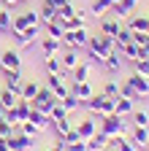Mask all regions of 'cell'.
<instances>
[{
  "instance_id": "obj_1",
  "label": "cell",
  "mask_w": 149,
  "mask_h": 151,
  "mask_svg": "<svg viewBox=\"0 0 149 151\" xmlns=\"http://www.w3.org/2000/svg\"><path fill=\"white\" fill-rule=\"evenodd\" d=\"M87 43H89V30L87 27H76V30L63 32V46L65 49H87Z\"/></svg>"
},
{
  "instance_id": "obj_2",
  "label": "cell",
  "mask_w": 149,
  "mask_h": 151,
  "mask_svg": "<svg viewBox=\"0 0 149 151\" xmlns=\"http://www.w3.org/2000/svg\"><path fill=\"white\" fill-rule=\"evenodd\" d=\"M100 132H106L108 138H114V135H122V132H125V116H119V113L103 116V119H100Z\"/></svg>"
},
{
  "instance_id": "obj_3",
  "label": "cell",
  "mask_w": 149,
  "mask_h": 151,
  "mask_svg": "<svg viewBox=\"0 0 149 151\" xmlns=\"http://www.w3.org/2000/svg\"><path fill=\"white\" fill-rule=\"evenodd\" d=\"M38 38H41V27L38 24H30L22 32H14V43L19 46V49H27V46H33L35 41H38Z\"/></svg>"
},
{
  "instance_id": "obj_4",
  "label": "cell",
  "mask_w": 149,
  "mask_h": 151,
  "mask_svg": "<svg viewBox=\"0 0 149 151\" xmlns=\"http://www.w3.org/2000/svg\"><path fill=\"white\" fill-rule=\"evenodd\" d=\"M30 103H33V108H35V111L49 113V111H52V105L57 103V97L52 94V89H49V86H41V89H38V94H35Z\"/></svg>"
},
{
  "instance_id": "obj_5",
  "label": "cell",
  "mask_w": 149,
  "mask_h": 151,
  "mask_svg": "<svg viewBox=\"0 0 149 151\" xmlns=\"http://www.w3.org/2000/svg\"><path fill=\"white\" fill-rule=\"evenodd\" d=\"M38 14L35 11H25V14H16V16H11V35L14 32H22L25 27H30V24H38Z\"/></svg>"
},
{
  "instance_id": "obj_6",
  "label": "cell",
  "mask_w": 149,
  "mask_h": 151,
  "mask_svg": "<svg viewBox=\"0 0 149 151\" xmlns=\"http://www.w3.org/2000/svg\"><path fill=\"white\" fill-rule=\"evenodd\" d=\"M0 68L3 70H22V57L16 49H6L0 54Z\"/></svg>"
},
{
  "instance_id": "obj_7",
  "label": "cell",
  "mask_w": 149,
  "mask_h": 151,
  "mask_svg": "<svg viewBox=\"0 0 149 151\" xmlns=\"http://www.w3.org/2000/svg\"><path fill=\"white\" fill-rule=\"evenodd\" d=\"M98 122H100V116H98V119H95V116H89V119L76 122V132H79V138H81V140H89V138L98 132Z\"/></svg>"
},
{
  "instance_id": "obj_8",
  "label": "cell",
  "mask_w": 149,
  "mask_h": 151,
  "mask_svg": "<svg viewBox=\"0 0 149 151\" xmlns=\"http://www.w3.org/2000/svg\"><path fill=\"white\" fill-rule=\"evenodd\" d=\"M8 143H11V148H14V151H30V148H33V143H35V138L25 135V132H19V129L14 127V135L8 138Z\"/></svg>"
},
{
  "instance_id": "obj_9",
  "label": "cell",
  "mask_w": 149,
  "mask_h": 151,
  "mask_svg": "<svg viewBox=\"0 0 149 151\" xmlns=\"http://www.w3.org/2000/svg\"><path fill=\"white\" fill-rule=\"evenodd\" d=\"M46 86L52 89V94H54L57 100H63L65 94L71 92V86L65 84V78H63V76H46Z\"/></svg>"
},
{
  "instance_id": "obj_10",
  "label": "cell",
  "mask_w": 149,
  "mask_h": 151,
  "mask_svg": "<svg viewBox=\"0 0 149 151\" xmlns=\"http://www.w3.org/2000/svg\"><path fill=\"white\" fill-rule=\"evenodd\" d=\"M3 86L6 89H11V92H16V94H19V89H22V70H3Z\"/></svg>"
},
{
  "instance_id": "obj_11",
  "label": "cell",
  "mask_w": 149,
  "mask_h": 151,
  "mask_svg": "<svg viewBox=\"0 0 149 151\" xmlns=\"http://www.w3.org/2000/svg\"><path fill=\"white\" fill-rule=\"evenodd\" d=\"M35 129H38V132H44V129H49L52 127V119H49V113H44V111H30V119H27Z\"/></svg>"
},
{
  "instance_id": "obj_12",
  "label": "cell",
  "mask_w": 149,
  "mask_h": 151,
  "mask_svg": "<svg viewBox=\"0 0 149 151\" xmlns=\"http://www.w3.org/2000/svg\"><path fill=\"white\" fill-rule=\"evenodd\" d=\"M71 92L79 97V103H87L92 94H95V89L89 86V81H73V84H71Z\"/></svg>"
},
{
  "instance_id": "obj_13",
  "label": "cell",
  "mask_w": 149,
  "mask_h": 151,
  "mask_svg": "<svg viewBox=\"0 0 149 151\" xmlns=\"http://www.w3.org/2000/svg\"><path fill=\"white\" fill-rule=\"evenodd\" d=\"M130 143L141 151L149 143V127H133V132H130Z\"/></svg>"
},
{
  "instance_id": "obj_14",
  "label": "cell",
  "mask_w": 149,
  "mask_h": 151,
  "mask_svg": "<svg viewBox=\"0 0 149 151\" xmlns=\"http://www.w3.org/2000/svg\"><path fill=\"white\" fill-rule=\"evenodd\" d=\"M100 32L117 38V32H119V19H114L111 14H108V16H100Z\"/></svg>"
},
{
  "instance_id": "obj_15",
  "label": "cell",
  "mask_w": 149,
  "mask_h": 151,
  "mask_svg": "<svg viewBox=\"0 0 149 151\" xmlns=\"http://www.w3.org/2000/svg\"><path fill=\"white\" fill-rule=\"evenodd\" d=\"M60 46H63V41H60V38H52V35H44V41H41V51H44V57L57 54Z\"/></svg>"
},
{
  "instance_id": "obj_16",
  "label": "cell",
  "mask_w": 149,
  "mask_h": 151,
  "mask_svg": "<svg viewBox=\"0 0 149 151\" xmlns=\"http://www.w3.org/2000/svg\"><path fill=\"white\" fill-rule=\"evenodd\" d=\"M127 81L136 86V92L141 94V97H149V78H146V76H141V73H133Z\"/></svg>"
},
{
  "instance_id": "obj_17",
  "label": "cell",
  "mask_w": 149,
  "mask_h": 151,
  "mask_svg": "<svg viewBox=\"0 0 149 151\" xmlns=\"http://www.w3.org/2000/svg\"><path fill=\"white\" fill-rule=\"evenodd\" d=\"M38 89H41V84H38V81H35V78H27V81H22L19 97H22V100H33L35 94H38Z\"/></svg>"
},
{
  "instance_id": "obj_18",
  "label": "cell",
  "mask_w": 149,
  "mask_h": 151,
  "mask_svg": "<svg viewBox=\"0 0 149 151\" xmlns=\"http://www.w3.org/2000/svg\"><path fill=\"white\" fill-rule=\"evenodd\" d=\"M106 146H108V135H106V132H100V129L87 140V151H103Z\"/></svg>"
},
{
  "instance_id": "obj_19",
  "label": "cell",
  "mask_w": 149,
  "mask_h": 151,
  "mask_svg": "<svg viewBox=\"0 0 149 151\" xmlns=\"http://www.w3.org/2000/svg\"><path fill=\"white\" fill-rule=\"evenodd\" d=\"M60 62H63V70H73L81 60H79V49H65V54L60 57Z\"/></svg>"
},
{
  "instance_id": "obj_20",
  "label": "cell",
  "mask_w": 149,
  "mask_h": 151,
  "mask_svg": "<svg viewBox=\"0 0 149 151\" xmlns=\"http://www.w3.org/2000/svg\"><path fill=\"white\" fill-rule=\"evenodd\" d=\"M103 68H106L108 73H119V68H122V51H119V49L111 51L106 60H103Z\"/></svg>"
},
{
  "instance_id": "obj_21",
  "label": "cell",
  "mask_w": 149,
  "mask_h": 151,
  "mask_svg": "<svg viewBox=\"0 0 149 151\" xmlns=\"http://www.w3.org/2000/svg\"><path fill=\"white\" fill-rule=\"evenodd\" d=\"M127 27L133 30V32H146L149 16H146V14H141V16H133V14H130V16H127Z\"/></svg>"
},
{
  "instance_id": "obj_22",
  "label": "cell",
  "mask_w": 149,
  "mask_h": 151,
  "mask_svg": "<svg viewBox=\"0 0 149 151\" xmlns=\"http://www.w3.org/2000/svg\"><path fill=\"white\" fill-rule=\"evenodd\" d=\"M16 100H19V94H16V92H11V89H0V108H3V111H11L14 105H16Z\"/></svg>"
},
{
  "instance_id": "obj_23",
  "label": "cell",
  "mask_w": 149,
  "mask_h": 151,
  "mask_svg": "<svg viewBox=\"0 0 149 151\" xmlns=\"http://www.w3.org/2000/svg\"><path fill=\"white\" fill-rule=\"evenodd\" d=\"M133 108H136V103L119 94V97H117V108H114V113H119V116H125V119H127L130 113H133Z\"/></svg>"
},
{
  "instance_id": "obj_24",
  "label": "cell",
  "mask_w": 149,
  "mask_h": 151,
  "mask_svg": "<svg viewBox=\"0 0 149 151\" xmlns=\"http://www.w3.org/2000/svg\"><path fill=\"white\" fill-rule=\"evenodd\" d=\"M52 124H54V132H57V138H60V140L68 135L73 127H76V122H73L71 116H68V119H60V122H52Z\"/></svg>"
},
{
  "instance_id": "obj_25",
  "label": "cell",
  "mask_w": 149,
  "mask_h": 151,
  "mask_svg": "<svg viewBox=\"0 0 149 151\" xmlns=\"http://www.w3.org/2000/svg\"><path fill=\"white\" fill-rule=\"evenodd\" d=\"M44 65H46V73H49V76H60V73H63V62H60L57 54L44 57Z\"/></svg>"
},
{
  "instance_id": "obj_26",
  "label": "cell",
  "mask_w": 149,
  "mask_h": 151,
  "mask_svg": "<svg viewBox=\"0 0 149 151\" xmlns=\"http://www.w3.org/2000/svg\"><path fill=\"white\" fill-rule=\"evenodd\" d=\"M38 16L44 19V22H52V19H57V6H54L52 0H44V3H41V11H38Z\"/></svg>"
},
{
  "instance_id": "obj_27",
  "label": "cell",
  "mask_w": 149,
  "mask_h": 151,
  "mask_svg": "<svg viewBox=\"0 0 149 151\" xmlns=\"http://www.w3.org/2000/svg\"><path fill=\"white\" fill-rule=\"evenodd\" d=\"M111 6H114V0H92L89 11L100 19V16H106V14H108V8H111Z\"/></svg>"
},
{
  "instance_id": "obj_28",
  "label": "cell",
  "mask_w": 149,
  "mask_h": 151,
  "mask_svg": "<svg viewBox=\"0 0 149 151\" xmlns=\"http://www.w3.org/2000/svg\"><path fill=\"white\" fill-rule=\"evenodd\" d=\"M71 76H73V81H89V62H79L71 70Z\"/></svg>"
},
{
  "instance_id": "obj_29",
  "label": "cell",
  "mask_w": 149,
  "mask_h": 151,
  "mask_svg": "<svg viewBox=\"0 0 149 151\" xmlns=\"http://www.w3.org/2000/svg\"><path fill=\"white\" fill-rule=\"evenodd\" d=\"M44 30H46V35H52V38H60V41H63V32H65V27L57 22V19H52V22H44Z\"/></svg>"
},
{
  "instance_id": "obj_30",
  "label": "cell",
  "mask_w": 149,
  "mask_h": 151,
  "mask_svg": "<svg viewBox=\"0 0 149 151\" xmlns=\"http://www.w3.org/2000/svg\"><path fill=\"white\" fill-rule=\"evenodd\" d=\"M127 119L133 122V127H149V113H146V111H138V108H133V113H130Z\"/></svg>"
},
{
  "instance_id": "obj_31",
  "label": "cell",
  "mask_w": 149,
  "mask_h": 151,
  "mask_svg": "<svg viewBox=\"0 0 149 151\" xmlns=\"http://www.w3.org/2000/svg\"><path fill=\"white\" fill-rule=\"evenodd\" d=\"M119 94H122V97H127V100H133V103L141 100V94L136 92V86L130 84V81H122V84H119Z\"/></svg>"
},
{
  "instance_id": "obj_32",
  "label": "cell",
  "mask_w": 149,
  "mask_h": 151,
  "mask_svg": "<svg viewBox=\"0 0 149 151\" xmlns=\"http://www.w3.org/2000/svg\"><path fill=\"white\" fill-rule=\"evenodd\" d=\"M103 103H106V94L100 92V94H92V97H89V100H87L84 105H87V108H89L92 113H100V111H103Z\"/></svg>"
},
{
  "instance_id": "obj_33",
  "label": "cell",
  "mask_w": 149,
  "mask_h": 151,
  "mask_svg": "<svg viewBox=\"0 0 149 151\" xmlns=\"http://www.w3.org/2000/svg\"><path fill=\"white\" fill-rule=\"evenodd\" d=\"M68 116H71V113L65 111V105H63L60 100L54 103V105H52V111H49V119H52V122H60V119H68Z\"/></svg>"
},
{
  "instance_id": "obj_34",
  "label": "cell",
  "mask_w": 149,
  "mask_h": 151,
  "mask_svg": "<svg viewBox=\"0 0 149 151\" xmlns=\"http://www.w3.org/2000/svg\"><path fill=\"white\" fill-rule=\"evenodd\" d=\"M119 51H122V57H127L130 62H133V60H138V54H141V49H138V46H136L133 41H130V43H125V46H122Z\"/></svg>"
},
{
  "instance_id": "obj_35",
  "label": "cell",
  "mask_w": 149,
  "mask_h": 151,
  "mask_svg": "<svg viewBox=\"0 0 149 151\" xmlns=\"http://www.w3.org/2000/svg\"><path fill=\"white\" fill-rule=\"evenodd\" d=\"M60 103L65 105V111H68V113H73V111H76V108L81 105V103H79V97H76V94H73V92H68V94H65V97H63Z\"/></svg>"
},
{
  "instance_id": "obj_36",
  "label": "cell",
  "mask_w": 149,
  "mask_h": 151,
  "mask_svg": "<svg viewBox=\"0 0 149 151\" xmlns=\"http://www.w3.org/2000/svg\"><path fill=\"white\" fill-rule=\"evenodd\" d=\"M130 41H133V30H130V27H119V32H117V46H125Z\"/></svg>"
},
{
  "instance_id": "obj_37",
  "label": "cell",
  "mask_w": 149,
  "mask_h": 151,
  "mask_svg": "<svg viewBox=\"0 0 149 151\" xmlns=\"http://www.w3.org/2000/svg\"><path fill=\"white\" fill-rule=\"evenodd\" d=\"M133 68H136V73H141V76H146V78H149V60H146V57L133 60Z\"/></svg>"
},
{
  "instance_id": "obj_38",
  "label": "cell",
  "mask_w": 149,
  "mask_h": 151,
  "mask_svg": "<svg viewBox=\"0 0 149 151\" xmlns=\"http://www.w3.org/2000/svg\"><path fill=\"white\" fill-rule=\"evenodd\" d=\"M103 94L117 100V97H119V84H117V81H106V84H103Z\"/></svg>"
},
{
  "instance_id": "obj_39",
  "label": "cell",
  "mask_w": 149,
  "mask_h": 151,
  "mask_svg": "<svg viewBox=\"0 0 149 151\" xmlns=\"http://www.w3.org/2000/svg\"><path fill=\"white\" fill-rule=\"evenodd\" d=\"M0 32L11 35V11H3V14H0Z\"/></svg>"
},
{
  "instance_id": "obj_40",
  "label": "cell",
  "mask_w": 149,
  "mask_h": 151,
  "mask_svg": "<svg viewBox=\"0 0 149 151\" xmlns=\"http://www.w3.org/2000/svg\"><path fill=\"white\" fill-rule=\"evenodd\" d=\"M16 129H19V132H25V135H30V138H35V135H38V129H35L30 122H22V124H16Z\"/></svg>"
},
{
  "instance_id": "obj_41",
  "label": "cell",
  "mask_w": 149,
  "mask_h": 151,
  "mask_svg": "<svg viewBox=\"0 0 149 151\" xmlns=\"http://www.w3.org/2000/svg\"><path fill=\"white\" fill-rule=\"evenodd\" d=\"M11 135H14V124L3 122V124H0V138H11Z\"/></svg>"
},
{
  "instance_id": "obj_42",
  "label": "cell",
  "mask_w": 149,
  "mask_h": 151,
  "mask_svg": "<svg viewBox=\"0 0 149 151\" xmlns=\"http://www.w3.org/2000/svg\"><path fill=\"white\" fill-rule=\"evenodd\" d=\"M146 41H149V35H146V32H133V43H136L138 49H141Z\"/></svg>"
},
{
  "instance_id": "obj_43",
  "label": "cell",
  "mask_w": 149,
  "mask_h": 151,
  "mask_svg": "<svg viewBox=\"0 0 149 151\" xmlns=\"http://www.w3.org/2000/svg\"><path fill=\"white\" fill-rule=\"evenodd\" d=\"M68 151H87V140H76V143H65Z\"/></svg>"
},
{
  "instance_id": "obj_44",
  "label": "cell",
  "mask_w": 149,
  "mask_h": 151,
  "mask_svg": "<svg viewBox=\"0 0 149 151\" xmlns=\"http://www.w3.org/2000/svg\"><path fill=\"white\" fill-rule=\"evenodd\" d=\"M49 151H68V146H65V140H57V143H54Z\"/></svg>"
},
{
  "instance_id": "obj_45",
  "label": "cell",
  "mask_w": 149,
  "mask_h": 151,
  "mask_svg": "<svg viewBox=\"0 0 149 151\" xmlns=\"http://www.w3.org/2000/svg\"><path fill=\"white\" fill-rule=\"evenodd\" d=\"M0 3H3V6H6V8L11 11V8H16V6H19V3H22V0H0Z\"/></svg>"
},
{
  "instance_id": "obj_46",
  "label": "cell",
  "mask_w": 149,
  "mask_h": 151,
  "mask_svg": "<svg viewBox=\"0 0 149 151\" xmlns=\"http://www.w3.org/2000/svg\"><path fill=\"white\" fill-rule=\"evenodd\" d=\"M52 3H54V6H57V8H63L65 3H71V0H52Z\"/></svg>"
},
{
  "instance_id": "obj_47",
  "label": "cell",
  "mask_w": 149,
  "mask_h": 151,
  "mask_svg": "<svg viewBox=\"0 0 149 151\" xmlns=\"http://www.w3.org/2000/svg\"><path fill=\"white\" fill-rule=\"evenodd\" d=\"M3 122H6V111L0 108V124H3Z\"/></svg>"
},
{
  "instance_id": "obj_48",
  "label": "cell",
  "mask_w": 149,
  "mask_h": 151,
  "mask_svg": "<svg viewBox=\"0 0 149 151\" xmlns=\"http://www.w3.org/2000/svg\"><path fill=\"white\" fill-rule=\"evenodd\" d=\"M3 11H8V8H6V6H3V3H0V14H3Z\"/></svg>"
},
{
  "instance_id": "obj_49",
  "label": "cell",
  "mask_w": 149,
  "mask_h": 151,
  "mask_svg": "<svg viewBox=\"0 0 149 151\" xmlns=\"http://www.w3.org/2000/svg\"><path fill=\"white\" fill-rule=\"evenodd\" d=\"M103 151H117V148H108V146H106V148H103Z\"/></svg>"
},
{
  "instance_id": "obj_50",
  "label": "cell",
  "mask_w": 149,
  "mask_h": 151,
  "mask_svg": "<svg viewBox=\"0 0 149 151\" xmlns=\"http://www.w3.org/2000/svg\"><path fill=\"white\" fill-rule=\"evenodd\" d=\"M141 151H149V143H146V146H144V148H141Z\"/></svg>"
},
{
  "instance_id": "obj_51",
  "label": "cell",
  "mask_w": 149,
  "mask_h": 151,
  "mask_svg": "<svg viewBox=\"0 0 149 151\" xmlns=\"http://www.w3.org/2000/svg\"><path fill=\"white\" fill-rule=\"evenodd\" d=\"M22 3H30V0H22Z\"/></svg>"
},
{
  "instance_id": "obj_52",
  "label": "cell",
  "mask_w": 149,
  "mask_h": 151,
  "mask_svg": "<svg viewBox=\"0 0 149 151\" xmlns=\"http://www.w3.org/2000/svg\"><path fill=\"white\" fill-rule=\"evenodd\" d=\"M0 89H3V81H0Z\"/></svg>"
},
{
  "instance_id": "obj_53",
  "label": "cell",
  "mask_w": 149,
  "mask_h": 151,
  "mask_svg": "<svg viewBox=\"0 0 149 151\" xmlns=\"http://www.w3.org/2000/svg\"><path fill=\"white\" fill-rule=\"evenodd\" d=\"M146 35H149V27H146Z\"/></svg>"
}]
</instances>
